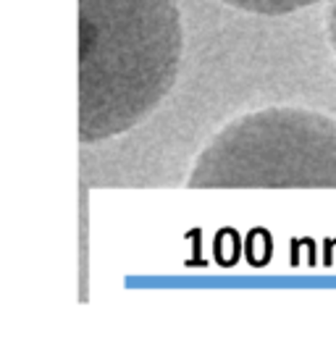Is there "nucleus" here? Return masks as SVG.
I'll use <instances>...</instances> for the list:
<instances>
[{
  "label": "nucleus",
  "instance_id": "f257e3e1",
  "mask_svg": "<svg viewBox=\"0 0 336 357\" xmlns=\"http://www.w3.org/2000/svg\"><path fill=\"white\" fill-rule=\"evenodd\" d=\"M176 0H79V139L132 129L179 74Z\"/></svg>",
  "mask_w": 336,
  "mask_h": 357
},
{
  "label": "nucleus",
  "instance_id": "f03ea898",
  "mask_svg": "<svg viewBox=\"0 0 336 357\" xmlns=\"http://www.w3.org/2000/svg\"><path fill=\"white\" fill-rule=\"evenodd\" d=\"M194 190L336 187V121L303 108H266L226 126L197 158Z\"/></svg>",
  "mask_w": 336,
  "mask_h": 357
},
{
  "label": "nucleus",
  "instance_id": "7ed1b4c3",
  "mask_svg": "<svg viewBox=\"0 0 336 357\" xmlns=\"http://www.w3.org/2000/svg\"><path fill=\"white\" fill-rule=\"evenodd\" d=\"M229 6L242 8L247 13H260V16H284V13L300 11L307 6H315L321 0H226Z\"/></svg>",
  "mask_w": 336,
  "mask_h": 357
},
{
  "label": "nucleus",
  "instance_id": "20e7f679",
  "mask_svg": "<svg viewBox=\"0 0 336 357\" xmlns=\"http://www.w3.org/2000/svg\"><path fill=\"white\" fill-rule=\"evenodd\" d=\"M328 34H331V45L336 53V0H331V6H328Z\"/></svg>",
  "mask_w": 336,
  "mask_h": 357
}]
</instances>
